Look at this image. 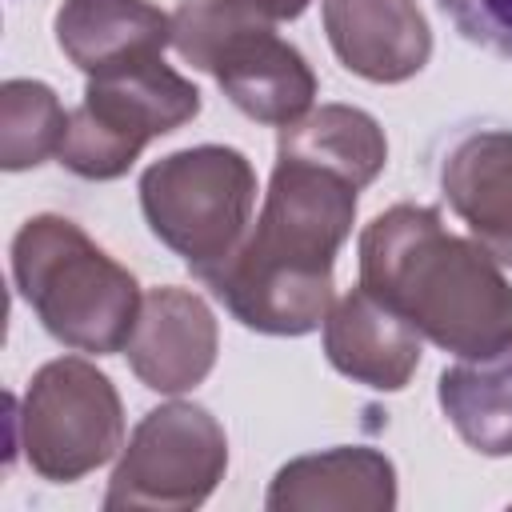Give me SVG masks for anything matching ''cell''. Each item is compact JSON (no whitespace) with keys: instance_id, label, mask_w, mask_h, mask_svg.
<instances>
[{"instance_id":"52a82bcc","label":"cell","mask_w":512,"mask_h":512,"mask_svg":"<svg viewBox=\"0 0 512 512\" xmlns=\"http://www.w3.org/2000/svg\"><path fill=\"white\" fill-rule=\"evenodd\" d=\"M28 468L52 484H72L124 448V404L116 384L84 356L48 360L12 412Z\"/></svg>"},{"instance_id":"7c38bea8","label":"cell","mask_w":512,"mask_h":512,"mask_svg":"<svg viewBox=\"0 0 512 512\" xmlns=\"http://www.w3.org/2000/svg\"><path fill=\"white\" fill-rule=\"evenodd\" d=\"M440 192L500 264L512 268V128H468L440 160Z\"/></svg>"},{"instance_id":"8fae6325","label":"cell","mask_w":512,"mask_h":512,"mask_svg":"<svg viewBox=\"0 0 512 512\" xmlns=\"http://www.w3.org/2000/svg\"><path fill=\"white\" fill-rule=\"evenodd\" d=\"M324 356L364 388L400 392L420 368V332L368 288H352L324 316Z\"/></svg>"},{"instance_id":"30bf717a","label":"cell","mask_w":512,"mask_h":512,"mask_svg":"<svg viewBox=\"0 0 512 512\" xmlns=\"http://www.w3.org/2000/svg\"><path fill=\"white\" fill-rule=\"evenodd\" d=\"M336 60L372 84L412 80L432 56V28L416 0H324Z\"/></svg>"},{"instance_id":"8992f818","label":"cell","mask_w":512,"mask_h":512,"mask_svg":"<svg viewBox=\"0 0 512 512\" xmlns=\"http://www.w3.org/2000/svg\"><path fill=\"white\" fill-rule=\"evenodd\" d=\"M200 88L172 72L164 56H144L88 76L84 100L68 112V132L56 160L80 180H116L140 152L196 120Z\"/></svg>"},{"instance_id":"6da1fadb","label":"cell","mask_w":512,"mask_h":512,"mask_svg":"<svg viewBox=\"0 0 512 512\" xmlns=\"http://www.w3.org/2000/svg\"><path fill=\"white\" fill-rule=\"evenodd\" d=\"M356 184L300 156H276L264 204L240 248L200 280L252 332H316L332 300V264L356 220Z\"/></svg>"},{"instance_id":"2e32d148","label":"cell","mask_w":512,"mask_h":512,"mask_svg":"<svg viewBox=\"0 0 512 512\" xmlns=\"http://www.w3.org/2000/svg\"><path fill=\"white\" fill-rule=\"evenodd\" d=\"M276 156L312 160L320 168L340 172L356 188H368L388 164V140H384V128L364 108L320 104L280 128Z\"/></svg>"},{"instance_id":"9c48e42d","label":"cell","mask_w":512,"mask_h":512,"mask_svg":"<svg viewBox=\"0 0 512 512\" xmlns=\"http://www.w3.org/2000/svg\"><path fill=\"white\" fill-rule=\"evenodd\" d=\"M124 352L144 388L164 396L192 392L208 380L220 352L216 316L192 288H152L140 304V320Z\"/></svg>"},{"instance_id":"9a60e30c","label":"cell","mask_w":512,"mask_h":512,"mask_svg":"<svg viewBox=\"0 0 512 512\" xmlns=\"http://www.w3.org/2000/svg\"><path fill=\"white\" fill-rule=\"evenodd\" d=\"M436 396L468 448L480 456H512V344L444 368Z\"/></svg>"},{"instance_id":"d6986e66","label":"cell","mask_w":512,"mask_h":512,"mask_svg":"<svg viewBox=\"0 0 512 512\" xmlns=\"http://www.w3.org/2000/svg\"><path fill=\"white\" fill-rule=\"evenodd\" d=\"M264 16H272V20H296L312 0H252Z\"/></svg>"},{"instance_id":"5bb4252c","label":"cell","mask_w":512,"mask_h":512,"mask_svg":"<svg viewBox=\"0 0 512 512\" xmlns=\"http://www.w3.org/2000/svg\"><path fill=\"white\" fill-rule=\"evenodd\" d=\"M52 28L60 52L88 76L164 56L172 44V16L148 0H64Z\"/></svg>"},{"instance_id":"277c9868","label":"cell","mask_w":512,"mask_h":512,"mask_svg":"<svg viewBox=\"0 0 512 512\" xmlns=\"http://www.w3.org/2000/svg\"><path fill=\"white\" fill-rule=\"evenodd\" d=\"M272 24L252 0H180L172 48L184 64L208 72L244 116L284 128L312 112L316 72Z\"/></svg>"},{"instance_id":"ac0fdd59","label":"cell","mask_w":512,"mask_h":512,"mask_svg":"<svg viewBox=\"0 0 512 512\" xmlns=\"http://www.w3.org/2000/svg\"><path fill=\"white\" fill-rule=\"evenodd\" d=\"M456 32L504 60H512V0H436Z\"/></svg>"},{"instance_id":"5b68a950","label":"cell","mask_w":512,"mask_h":512,"mask_svg":"<svg viewBox=\"0 0 512 512\" xmlns=\"http://www.w3.org/2000/svg\"><path fill=\"white\" fill-rule=\"evenodd\" d=\"M256 172L228 144H196L168 152L140 176V212L152 236L172 248L192 276L228 260L252 228Z\"/></svg>"},{"instance_id":"7a4b0ae2","label":"cell","mask_w":512,"mask_h":512,"mask_svg":"<svg viewBox=\"0 0 512 512\" xmlns=\"http://www.w3.org/2000/svg\"><path fill=\"white\" fill-rule=\"evenodd\" d=\"M360 288L452 356L512 344V284L500 260L444 228L428 204H392L360 232Z\"/></svg>"},{"instance_id":"ba28073f","label":"cell","mask_w":512,"mask_h":512,"mask_svg":"<svg viewBox=\"0 0 512 512\" xmlns=\"http://www.w3.org/2000/svg\"><path fill=\"white\" fill-rule=\"evenodd\" d=\"M224 468L228 436L220 420L192 400H172L144 412L132 428L112 468L104 508H200L224 480Z\"/></svg>"},{"instance_id":"4fadbf2b","label":"cell","mask_w":512,"mask_h":512,"mask_svg":"<svg viewBox=\"0 0 512 512\" xmlns=\"http://www.w3.org/2000/svg\"><path fill=\"white\" fill-rule=\"evenodd\" d=\"M264 504L272 512H388L396 508V468L364 444L296 456L272 476Z\"/></svg>"},{"instance_id":"e0dca14e","label":"cell","mask_w":512,"mask_h":512,"mask_svg":"<svg viewBox=\"0 0 512 512\" xmlns=\"http://www.w3.org/2000/svg\"><path fill=\"white\" fill-rule=\"evenodd\" d=\"M68 112L40 80H4L0 88V168L24 172L60 152Z\"/></svg>"},{"instance_id":"3957f363","label":"cell","mask_w":512,"mask_h":512,"mask_svg":"<svg viewBox=\"0 0 512 512\" xmlns=\"http://www.w3.org/2000/svg\"><path fill=\"white\" fill-rule=\"evenodd\" d=\"M12 280L36 320L68 348L112 356L140 320V284L68 216H32L12 240Z\"/></svg>"}]
</instances>
